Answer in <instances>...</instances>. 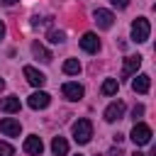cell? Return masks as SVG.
I'll return each mask as SVG.
<instances>
[{
    "label": "cell",
    "mask_w": 156,
    "mask_h": 156,
    "mask_svg": "<svg viewBox=\"0 0 156 156\" xmlns=\"http://www.w3.org/2000/svg\"><path fill=\"white\" fill-rule=\"evenodd\" d=\"M73 139L78 144H88L93 139V122L90 119H78L73 122Z\"/></svg>",
    "instance_id": "6da1fadb"
},
{
    "label": "cell",
    "mask_w": 156,
    "mask_h": 156,
    "mask_svg": "<svg viewBox=\"0 0 156 156\" xmlns=\"http://www.w3.org/2000/svg\"><path fill=\"white\" fill-rule=\"evenodd\" d=\"M149 34H151L149 20H146V17H136V20L132 22V39H134L136 44H141V41L149 39Z\"/></svg>",
    "instance_id": "7a4b0ae2"
},
{
    "label": "cell",
    "mask_w": 156,
    "mask_h": 156,
    "mask_svg": "<svg viewBox=\"0 0 156 156\" xmlns=\"http://www.w3.org/2000/svg\"><path fill=\"white\" fill-rule=\"evenodd\" d=\"M129 136H132V141H134L136 146H144V144H149V141H151V127H149V124H144V122H136Z\"/></svg>",
    "instance_id": "3957f363"
},
{
    "label": "cell",
    "mask_w": 156,
    "mask_h": 156,
    "mask_svg": "<svg viewBox=\"0 0 156 156\" xmlns=\"http://www.w3.org/2000/svg\"><path fill=\"white\" fill-rule=\"evenodd\" d=\"M49 102H51V95H49V93H44V90L32 93V95H29V100H27V105H29L32 110H44V107H49Z\"/></svg>",
    "instance_id": "277c9868"
},
{
    "label": "cell",
    "mask_w": 156,
    "mask_h": 156,
    "mask_svg": "<svg viewBox=\"0 0 156 156\" xmlns=\"http://www.w3.org/2000/svg\"><path fill=\"white\" fill-rule=\"evenodd\" d=\"M22 149H24V154H29V156H41V151H44V141H41L37 134H32V136L24 139Z\"/></svg>",
    "instance_id": "5b68a950"
},
{
    "label": "cell",
    "mask_w": 156,
    "mask_h": 156,
    "mask_svg": "<svg viewBox=\"0 0 156 156\" xmlns=\"http://www.w3.org/2000/svg\"><path fill=\"white\" fill-rule=\"evenodd\" d=\"M93 20L98 22L100 29H110V27L115 24V15H112L110 10H102V7H98V10L93 12Z\"/></svg>",
    "instance_id": "8992f818"
},
{
    "label": "cell",
    "mask_w": 156,
    "mask_h": 156,
    "mask_svg": "<svg viewBox=\"0 0 156 156\" xmlns=\"http://www.w3.org/2000/svg\"><path fill=\"white\" fill-rule=\"evenodd\" d=\"M80 49H83L85 54H98V51H100V39H98L93 32H85V34L80 37Z\"/></svg>",
    "instance_id": "52a82bcc"
},
{
    "label": "cell",
    "mask_w": 156,
    "mask_h": 156,
    "mask_svg": "<svg viewBox=\"0 0 156 156\" xmlns=\"http://www.w3.org/2000/svg\"><path fill=\"white\" fill-rule=\"evenodd\" d=\"M124 102L122 100H117V102H110L107 107H105V119L107 122H117V119H122L124 117Z\"/></svg>",
    "instance_id": "ba28073f"
},
{
    "label": "cell",
    "mask_w": 156,
    "mask_h": 156,
    "mask_svg": "<svg viewBox=\"0 0 156 156\" xmlns=\"http://www.w3.org/2000/svg\"><path fill=\"white\" fill-rule=\"evenodd\" d=\"M0 132H2L5 136H20L22 124H20L15 117H5V119H0Z\"/></svg>",
    "instance_id": "9c48e42d"
},
{
    "label": "cell",
    "mask_w": 156,
    "mask_h": 156,
    "mask_svg": "<svg viewBox=\"0 0 156 156\" xmlns=\"http://www.w3.org/2000/svg\"><path fill=\"white\" fill-rule=\"evenodd\" d=\"M141 66V56H127L122 63V78H132Z\"/></svg>",
    "instance_id": "30bf717a"
},
{
    "label": "cell",
    "mask_w": 156,
    "mask_h": 156,
    "mask_svg": "<svg viewBox=\"0 0 156 156\" xmlns=\"http://www.w3.org/2000/svg\"><path fill=\"white\" fill-rule=\"evenodd\" d=\"M24 78H27L34 88H41V85L46 83V76H44L41 71H37L34 66H24Z\"/></svg>",
    "instance_id": "8fae6325"
},
{
    "label": "cell",
    "mask_w": 156,
    "mask_h": 156,
    "mask_svg": "<svg viewBox=\"0 0 156 156\" xmlns=\"http://www.w3.org/2000/svg\"><path fill=\"white\" fill-rule=\"evenodd\" d=\"M61 93H63L66 100H73V102H76V100L83 98V85H80V83H63Z\"/></svg>",
    "instance_id": "7c38bea8"
},
{
    "label": "cell",
    "mask_w": 156,
    "mask_h": 156,
    "mask_svg": "<svg viewBox=\"0 0 156 156\" xmlns=\"http://www.w3.org/2000/svg\"><path fill=\"white\" fill-rule=\"evenodd\" d=\"M132 88H134V93H149V88H151V78H149L146 73H139V76L132 80Z\"/></svg>",
    "instance_id": "4fadbf2b"
},
{
    "label": "cell",
    "mask_w": 156,
    "mask_h": 156,
    "mask_svg": "<svg viewBox=\"0 0 156 156\" xmlns=\"http://www.w3.org/2000/svg\"><path fill=\"white\" fill-rule=\"evenodd\" d=\"M0 110H2V112H7V115H12V112H20V98H15V95H10V98H2V100H0Z\"/></svg>",
    "instance_id": "5bb4252c"
},
{
    "label": "cell",
    "mask_w": 156,
    "mask_h": 156,
    "mask_svg": "<svg viewBox=\"0 0 156 156\" xmlns=\"http://www.w3.org/2000/svg\"><path fill=\"white\" fill-rule=\"evenodd\" d=\"M51 151H54V156H66V154H68V141H66L63 136H54Z\"/></svg>",
    "instance_id": "9a60e30c"
},
{
    "label": "cell",
    "mask_w": 156,
    "mask_h": 156,
    "mask_svg": "<svg viewBox=\"0 0 156 156\" xmlns=\"http://www.w3.org/2000/svg\"><path fill=\"white\" fill-rule=\"evenodd\" d=\"M32 54H34L39 61H44V63H49V61H51V51H49L46 46H41L39 41H34V44H32Z\"/></svg>",
    "instance_id": "2e32d148"
},
{
    "label": "cell",
    "mask_w": 156,
    "mask_h": 156,
    "mask_svg": "<svg viewBox=\"0 0 156 156\" xmlns=\"http://www.w3.org/2000/svg\"><path fill=\"white\" fill-rule=\"evenodd\" d=\"M63 73L78 76V73H80V61H78V58H66V61H63Z\"/></svg>",
    "instance_id": "e0dca14e"
},
{
    "label": "cell",
    "mask_w": 156,
    "mask_h": 156,
    "mask_svg": "<svg viewBox=\"0 0 156 156\" xmlns=\"http://www.w3.org/2000/svg\"><path fill=\"white\" fill-rule=\"evenodd\" d=\"M117 88H119V80L117 78H105V83H102V95H115L117 93Z\"/></svg>",
    "instance_id": "ac0fdd59"
},
{
    "label": "cell",
    "mask_w": 156,
    "mask_h": 156,
    "mask_svg": "<svg viewBox=\"0 0 156 156\" xmlns=\"http://www.w3.org/2000/svg\"><path fill=\"white\" fill-rule=\"evenodd\" d=\"M46 39H49L51 44H61V41H63V32H58V29H51Z\"/></svg>",
    "instance_id": "d6986e66"
},
{
    "label": "cell",
    "mask_w": 156,
    "mask_h": 156,
    "mask_svg": "<svg viewBox=\"0 0 156 156\" xmlns=\"http://www.w3.org/2000/svg\"><path fill=\"white\" fill-rule=\"evenodd\" d=\"M12 154H15L12 144H7V141H0V156H12Z\"/></svg>",
    "instance_id": "ffe728a7"
},
{
    "label": "cell",
    "mask_w": 156,
    "mask_h": 156,
    "mask_svg": "<svg viewBox=\"0 0 156 156\" xmlns=\"http://www.w3.org/2000/svg\"><path fill=\"white\" fill-rule=\"evenodd\" d=\"M144 115V105H134V110H132V117L136 119V117H141Z\"/></svg>",
    "instance_id": "44dd1931"
},
{
    "label": "cell",
    "mask_w": 156,
    "mask_h": 156,
    "mask_svg": "<svg viewBox=\"0 0 156 156\" xmlns=\"http://www.w3.org/2000/svg\"><path fill=\"white\" fill-rule=\"evenodd\" d=\"M110 2H112L115 7H119V10H124V7L129 5V0H110Z\"/></svg>",
    "instance_id": "7402d4cb"
},
{
    "label": "cell",
    "mask_w": 156,
    "mask_h": 156,
    "mask_svg": "<svg viewBox=\"0 0 156 156\" xmlns=\"http://www.w3.org/2000/svg\"><path fill=\"white\" fill-rule=\"evenodd\" d=\"M15 2H20V0H0V5H5V7H10V5H15Z\"/></svg>",
    "instance_id": "603a6c76"
},
{
    "label": "cell",
    "mask_w": 156,
    "mask_h": 156,
    "mask_svg": "<svg viewBox=\"0 0 156 156\" xmlns=\"http://www.w3.org/2000/svg\"><path fill=\"white\" fill-rule=\"evenodd\" d=\"M2 37H5V24L0 22V39H2Z\"/></svg>",
    "instance_id": "cb8c5ba5"
},
{
    "label": "cell",
    "mask_w": 156,
    "mask_h": 156,
    "mask_svg": "<svg viewBox=\"0 0 156 156\" xmlns=\"http://www.w3.org/2000/svg\"><path fill=\"white\" fill-rule=\"evenodd\" d=\"M2 88H5V80H2V78H0V90H2Z\"/></svg>",
    "instance_id": "d4e9b609"
},
{
    "label": "cell",
    "mask_w": 156,
    "mask_h": 156,
    "mask_svg": "<svg viewBox=\"0 0 156 156\" xmlns=\"http://www.w3.org/2000/svg\"><path fill=\"white\" fill-rule=\"evenodd\" d=\"M134 156H144V154H141V151H134Z\"/></svg>",
    "instance_id": "484cf974"
},
{
    "label": "cell",
    "mask_w": 156,
    "mask_h": 156,
    "mask_svg": "<svg viewBox=\"0 0 156 156\" xmlns=\"http://www.w3.org/2000/svg\"><path fill=\"white\" fill-rule=\"evenodd\" d=\"M78 156H80V154H78Z\"/></svg>",
    "instance_id": "4316f807"
}]
</instances>
